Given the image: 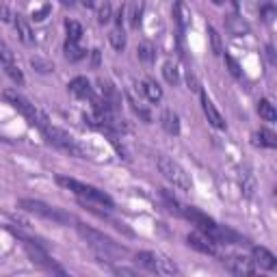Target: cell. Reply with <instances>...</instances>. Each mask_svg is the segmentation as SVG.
<instances>
[{
    "instance_id": "obj_1",
    "label": "cell",
    "mask_w": 277,
    "mask_h": 277,
    "mask_svg": "<svg viewBox=\"0 0 277 277\" xmlns=\"http://www.w3.org/2000/svg\"><path fill=\"white\" fill-rule=\"evenodd\" d=\"M37 126L39 130H42V134L46 137V141L50 145H54V148H59V149H63V152H67V154H72V156H76V158H87L83 152V148L74 141L72 134H67L65 130L61 128H57V126H50L48 124V117L43 113H39V117H37Z\"/></svg>"
},
{
    "instance_id": "obj_2",
    "label": "cell",
    "mask_w": 277,
    "mask_h": 277,
    "mask_svg": "<svg viewBox=\"0 0 277 277\" xmlns=\"http://www.w3.org/2000/svg\"><path fill=\"white\" fill-rule=\"evenodd\" d=\"M76 228H78V234L89 243V247H93V249L98 251V256H107V258H110V256L124 254L126 251L122 245H117L110 236L104 234V232H98V230L89 228V225H85V223H78Z\"/></svg>"
},
{
    "instance_id": "obj_3",
    "label": "cell",
    "mask_w": 277,
    "mask_h": 277,
    "mask_svg": "<svg viewBox=\"0 0 277 277\" xmlns=\"http://www.w3.org/2000/svg\"><path fill=\"white\" fill-rule=\"evenodd\" d=\"M156 167H158V171L163 173V178L173 184L175 189H180V191H191L193 189L191 175L186 173L175 160L167 158V156H158V158H156Z\"/></svg>"
},
{
    "instance_id": "obj_4",
    "label": "cell",
    "mask_w": 277,
    "mask_h": 277,
    "mask_svg": "<svg viewBox=\"0 0 277 277\" xmlns=\"http://www.w3.org/2000/svg\"><path fill=\"white\" fill-rule=\"evenodd\" d=\"M57 182L61 184L63 189H67V191H72V193L80 195V197H87V199H91V201H98V204L107 206V208H113V199H110L108 195L104 193V191L95 189V186L83 184V182H78V180H74V178H63V175H59Z\"/></svg>"
},
{
    "instance_id": "obj_5",
    "label": "cell",
    "mask_w": 277,
    "mask_h": 277,
    "mask_svg": "<svg viewBox=\"0 0 277 277\" xmlns=\"http://www.w3.org/2000/svg\"><path fill=\"white\" fill-rule=\"evenodd\" d=\"M20 208L26 210V213H31V214L42 216V219L57 221V223H69V219H72L69 214H65V213H61V210L52 208V206L43 204V201H39V199H20Z\"/></svg>"
},
{
    "instance_id": "obj_6",
    "label": "cell",
    "mask_w": 277,
    "mask_h": 277,
    "mask_svg": "<svg viewBox=\"0 0 277 277\" xmlns=\"http://www.w3.org/2000/svg\"><path fill=\"white\" fill-rule=\"evenodd\" d=\"M2 98L7 100L9 104H11L13 108L18 110V113H22L24 117H26V122L28 124H37V117H39V110L35 108V104H31L26 98H24L22 93H18V91H13V89H4L2 91Z\"/></svg>"
},
{
    "instance_id": "obj_7",
    "label": "cell",
    "mask_w": 277,
    "mask_h": 277,
    "mask_svg": "<svg viewBox=\"0 0 277 277\" xmlns=\"http://www.w3.org/2000/svg\"><path fill=\"white\" fill-rule=\"evenodd\" d=\"M180 214H184L186 219L191 221V223L197 225V228H199L201 232H206L208 236H213V234H214L216 223H214L213 219H210L208 214L201 213V210H197V208H182V210H180Z\"/></svg>"
},
{
    "instance_id": "obj_8",
    "label": "cell",
    "mask_w": 277,
    "mask_h": 277,
    "mask_svg": "<svg viewBox=\"0 0 277 277\" xmlns=\"http://www.w3.org/2000/svg\"><path fill=\"white\" fill-rule=\"evenodd\" d=\"M186 243L193 247L195 251H199V254H206V256H214L216 254L214 240L210 238L206 232H191V234L186 236Z\"/></svg>"
},
{
    "instance_id": "obj_9",
    "label": "cell",
    "mask_w": 277,
    "mask_h": 277,
    "mask_svg": "<svg viewBox=\"0 0 277 277\" xmlns=\"http://www.w3.org/2000/svg\"><path fill=\"white\" fill-rule=\"evenodd\" d=\"M223 264L228 266L234 275H254L256 273L254 260L245 258V256H230V258L223 260Z\"/></svg>"
},
{
    "instance_id": "obj_10",
    "label": "cell",
    "mask_w": 277,
    "mask_h": 277,
    "mask_svg": "<svg viewBox=\"0 0 277 277\" xmlns=\"http://www.w3.org/2000/svg\"><path fill=\"white\" fill-rule=\"evenodd\" d=\"M201 108H204V115L208 117V122L219 130H225V119L221 117V113L216 110V107L213 104V100L208 98L206 93H201Z\"/></svg>"
},
{
    "instance_id": "obj_11",
    "label": "cell",
    "mask_w": 277,
    "mask_h": 277,
    "mask_svg": "<svg viewBox=\"0 0 277 277\" xmlns=\"http://www.w3.org/2000/svg\"><path fill=\"white\" fill-rule=\"evenodd\" d=\"M254 262L260 266V269H266V271L277 269V258L266 249V247H254Z\"/></svg>"
},
{
    "instance_id": "obj_12",
    "label": "cell",
    "mask_w": 277,
    "mask_h": 277,
    "mask_svg": "<svg viewBox=\"0 0 277 277\" xmlns=\"http://www.w3.org/2000/svg\"><path fill=\"white\" fill-rule=\"evenodd\" d=\"M69 91L74 95H78V98H93V91H91V85H89V80L85 76H76L74 80H69Z\"/></svg>"
},
{
    "instance_id": "obj_13",
    "label": "cell",
    "mask_w": 277,
    "mask_h": 277,
    "mask_svg": "<svg viewBox=\"0 0 277 277\" xmlns=\"http://www.w3.org/2000/svg\"><path fill=\"white\" fill-rule=\"evenodd\" d=\"M160 124H163V128L167 130L169 134H178L180 132V117L173 113V110H163V115H160Z\"/></svg>"
},
{
    "instance_id": "obj_14",
    "label": "cell",
    "mask_w": 277,
    "mask_h": 277,
    "mask_svg": "<svg viewBox=\"0 0 277 277\" xmlns=\"http://www.w3.org/2000/svg\"><path fill=\"white\" fill-rule=\"evenodd\" d=\"M137 264L143 266V269H148V271H152V273H158V256L152 254V251H139Z\"/></svg>"
},
{
    "instance_id": "obj_15",
    "label": "cell",
    "mask_w": 277,
    "mask_h": 277,
    "mask_svg": "<svg viewBox=\"0 0 277 277\" xmlns=\"http://www.w3.org/2000/svg\"><path fill=\"white\" fill-rule=\"evenodd\" d=\"M143 93L148 95L149 102H160L163 100V89H160V85L156 83V80H143Z\"/></svg>"
},
{
    "instance_id": "obj_16",
    "label": "cell",
    "mask_w": 277,
    "mask_h": 277,
    "mask_svg": "<svg viewBox=\"0 0 277 277\" xmlns=\"http://www.w3.org/2000/svg\"><path fill=\"white\" fill-rule=\"evenodd\" d=\"M100 89H102V95L104 100H108L110 104H113L115 108L119 107V102H122V98H119V91L113 87V85L108 83V80H100Z\"/></svg>"
},
{
    "instance_id": "obj_17",
    "label": "cell",
    "mask_w": 277,
    "mask_h": 277,
    "mask_svg": "<svg viewBox=\"0 0 277 277\" xmlns=\"http://www.w3.org/2000/svg\"><path fill=\"white\" fill-rule=\"evenodd\" d=\"M258 113H260V117L264 119V122H275L277 119V110L266 98H262L258 102Z\"/></svg>"
},
{
    "instance_id": "obj_18",
    "label": "cell",
    "mask_w": 277,
    "mask_h": 277,
    "mask_svg": "<svg viewBox=\"0 0 277 277\" xmlns=\"http://www.w3.org/2000/svg\"><path fill=\"white\" fill-rule=\"evenodd\" d=\"M173 18L178 20L180 26H186V24L191 22V11L186 9V4L182 2V0H175V9H173Z\"/></svg>"
},
{
    "instance_id": "obj_19",
    "label": "cell",
    "mask_w": 277,
    "mask_h": 277,
    "mask_svg": "<svg viewBox=\"0 0 277 277\" xmlns=\"http://www.w3.org/2000/svg\"><path fill=\"white\" fill-rule=\"evenodd\" d=\"M65 57H67L72 63H76V61H80V59L85 57V50L78 48V42L67 39V42H65Z\"/></svg>"
},
{
    "instance_id": "obj_20",
    "label": "cell",
    "mask_w": 277,
    "mask_h": 277,
    "mask_svg": "<svg viewBox=\"0 0 277 277\" xmlns=\"http://www.w3.org/2000/svg\"><path fill=\"white\" fill-rule=\"evenodd\" d=\"M16 28H18L20 39H22L24 43H31V42H33V31H31L28 22H26V20H24L22 16H18V18H16Z\"/></svg>"
},
{
    "instance_id": "obj_21",
    "label": "cell",
    "mask_w": 277,
    "mask_h": 277,
    "mask_svg": "<svg viewBox=\"0 0 277 277\" xmlns=\"http://www.w3.org/2000/svg\"><path fill=\"white\" fill-rule=\"evenodd\" d=\"M158 273L160 275H178L180 269L175 266L173 260L165 258V256H158Z\"/></svg>"
},
{
    "instance_id": "obj_22",
    "label": "cell",
    "mask_w": 277,
    "mask_h": 277,
    "mask_svg": "<svg viewBox=\"0 0 277 277\" xmlns=\"http://www.w3.org/2000/svg\"><path fill=\"white\" fill-rule=\"evenodd\" d=\"M256 143H260V145H266V148H277V137L271 130H266V128H262L260 132H256Z\"/></svg>"
},
{
    "instance_id": "obj_23",
    "label": "cell",
    "mask_w": 277,
    "mask_h": 277,
    "mask_svg": "<svg viewBox=\"0 0 277 277\" xmlns=\"http://www.w3.org/2000/svg\"><path fill=\"white\" fill-rule=\"evenodd\" d=\"M31 65H33L35 72H39V74H50V72H54L52 61H48V59H43V57H33V59H31Z\"/></svg>"
},
{
    "instance_id": "obj_24",
    "label": "cell",
    "mask_w": 277,
    "mask_h": 277,
    "mask_svg": "<svg viewBox=\"0 0 277 277\" xmlns=\"http://www.w3.org/2000/svg\"><path fill=\"white\" fill-rule=\"evenodd\" d=\"M137 52H139V59H141V61H143L145 65H152V63H154L156 52H154V48L149 46V43H141V46L137 48Z\"/></svg>"
},
{
    "instance_id": "obj_25",
    "label": "cell",
    "mask_w": 277,
    "mask_h": 277,
    "mask_svg": "<svg viewBox=\"0 0 277 277\" xmlns=\"http://www.w3.org/2000/svg\"><path fill=\"white\" fill-rule=\"evenodd\" d=\"M65 28H67V39H72V42H80V37H83V26H80L78 22H74V20H65Z\"/></svg>"
},
{
    "instance_id": "obj_26",
    "label": "cell",
    "mask_w": 277,
    "mask_h": 277,
    "mask_svg": "<svg viewBox=\"0 0 277 277\" xmlns=\"http://www.w3.org/2000/svg\"><path fill=\"white\" fill-rule=\"evenodd\" d=\"M225 24H228V28H230V33H232V35H243V33L249 31V28H247V24L243 22V20H238L236 16H230Z\"/></svg>"
},
{
    "instance_id": "obj_27",
    "label": "cell",
    "mask_w": 277,
    "mask_h": 277,
    "mask_svg": "<svg viewBox=\"0 0 277 277\" xmlns=\"http://www.w3.org/2000/svg\"><path fill=\"white\" fill-rule=\"evenodd\" d=\"M163 76H165V80H167L169 85H178V80H180V76H178V67H175L171 61H167L163 65Z\"/></svg>"
},
{
    "instance_id": "obj_28",
    "label": "cell",
    "mask_w": 277,
    "mask_h": 277,
    "mask_svg": "<svg viewBox=\"0 0 277 277\" xmlns=\"http://www.w3.org/2000/svg\"><path fill=\"white\" fill-rule=\"evenodd\" d=\"M208 37H210V43H213V52L223 54V42H221V35L216 33L214 26H208Z\"/></svg>"
},
{
    "instance_id": "obj_29",
    "label": "cell",
    "mask_w": 277,
    "mask_h": 277,
    "mask_svg": "<svg viewBox=\"0 0 277 277\" xmlns=\"http://www.w3.org/2000/svg\"><path fill=\"white\" fill-rule=\"evenodd\" d=\"M108 39H110V43H113V48L119 50V52H122V50L126 48V35H124V31H119V28L110 33Z\"/></svg>"
},
{
    "instance_id": "obj_30",
    "label": "cell",
    "mask_w": 277,
    "mask_h": 277,
    "mask_svg": "<svg viewBox=\"0 0 277 277\" xmlns=\"http://www.w3.org/2000/svg\"><path fill=\"white\" fill-rule=\"evenodd\" d=\"M130 24H132L134 28L141 24V2L139 0H132V2H130Z\"/></svg>"
},
{
    "instance_id": "obj_31",
    "label": "cell",
    "mask_w": 277,
    "mask_h": 277,
    "mask_svg": "<svg viewBox=\"0 0 277 277\" xmlns=\"http://www.w3.org/2000/svg\"><path fill=\"white\" fill-rule=\"evenodd\" d=\"M110 13H113V9H110V2H108V0H104V2L100 4V9H98V22H100V24H108Z\"/></svg>"
},
{
    "instance_id": "obj_32",
    "label": "cell",
    "mask_w": 277,
    "mask_h": 277,
    "mask_svg": "<svg viewBox=\"0 0 277 277\" xmlns=\"http://www.w3.org/2000/svg\"><path fill=\"white\" fill-rule=\"evenodd\" d=\"M4 72L9 74V76L13 78V83H18V85H24V74L20 72V67L16 63H9V65H4Z\"/></svg>"
},
{
    "instance_id": "obj_33",
    "label": "cell",
    "mask_w": 277,
    "mask_h": 277,
    "mask_svg": "<svg viewBox=\"0 0 277 277\" xmlns=\"http://www.w3.org/2000/svg\"><path fill=\"white\" fill-rule=\"evenodd\" d=\"M0 61H2V65L16 63V61H13V52H11V50H9L7 46H4L2 42H0Z\"/></svg>"
},
{
    "instance_id": "obj_34",
    "label": "cell",
    "mask_w": 277,
    "mask_h": 277,
    "mask_svg": "<svg viewBox=\"0 0 277 277\" xmlns=\"http://www.w3.org/2000/svg\"><path fill=\"white\" fill-rule=\"evenodd\" d=\"M243 191H245V197H251V195H254V189H256V182H254V178H251V175H245L243 178Z\"/></svg>"
},
{
    "instance_id": "obj_35",
    "label": "cell",
    "mask_w": 277,
    "mask_h": 277,
    "mask_svg": "<svg viewBox=\"0 0 277 277\" xmlns=\"http://www.w3.org/2000/svg\"><path fill=\"white\" fill-rule=\"evenodd\" d=\"M225 63H228V67H230L232 76L238 78V76H240V65L236 63V59H234V57H230V54H225Z\"/></svg>"
},
{
    "instance_id": "obj_36",
    "label": "cell",
    "mask_w": 277,
    "mask_h": 277,
    "mask_svg": "<svg viewBox=\"0 0 277 277\" xmlns=\"http://www.w3.org/2000/svg\"><path fill=\"white\" fill-rule=\"evenodd\" d=\"M186 83H189V89L191 91H199V80H197V76H195L193 72H186Z\"/></svg>"
},
{
    "instance_id": "obj_37",
    "label": "cell",
    "mask_w": 277,
    "mask_h": 277,
    "mask_svg": "<svg viewBox=\"0 0 277 277\" xmlns=\"http://www.w3.org/2000/svg\"><path fill=\"white\" fill-rule=\"evenodd\" d=\"M50 13V4H46V7L42 9V11H37V13H33V20L35 22H43V20H46V16Z\"/></svg>"
},
{
    "instance_id": "obj_38",
    "label": "cell",
    "mask_w": 277,
    "mask_h": 277,
    "mask_svg": "<svg viewBox=\"0 0 277 277\" xmlns=\"http://www.w3.org/2000/svg\"><path fill=\"white\" fill-rule=\"evenodd\" d=\"M0 20H2V22H9V20H11V13H9L7 4H0Z\"/></svg>"
},
{
    "instance_id": "obj_39",
    "label": "cell",
    "mask_w": 277,
    "mask_h": 277,
    "mask_svg": "<svg viewBox=\"0 0 277 277\" xmlns=\"http://www.w3.org/2000/svg\"><path fill=\"white\" fill-rule=\"evenodd\" d=\"M91 65H93V67H98V65H100V50H93V52H91Z\"/></svg>"
},
{
    "instance_id": "obj_40",
    "label": "cell",
    "mask_w": 277,
    "mask_h": 277,
    "mask_svg": "<svg viewBox=\"0 0 277 277\" xmlns=\"http://www.w3.org/2000/svg\"><path fill=\"white\" fill-rule=\"evenodd\" d=\"M115 273L117 275H137L132 269H115Z\"/></svg>"
},
{
    "instance_id": "obj_41",
    "label": "cell",
    "mask_w": 277,
    "mask_h": 277,
    "mask_svg": "<svg viewBox=\"0 0 277 277\" xmlns=\"http://www.w3.org/2000/svg\"><path fill=\"white\" fill-rule=\"evenodd\" d=\"M266 57H269L271 63H275V52H273V46H266Z\"/></svg>"
},
{
    "instance_id": "obj_42",
    "label": "cell",
    "mask_w": 277,
    "mask_h": 277,
    "mask_svg": "<svg viewBox=\"0 0 277 277\" xmlns=\"http://www.w3.org/2000/svg\"><path fill=\"white\" fill-rule=\"evenodd\" d=\"M83 4H85V7H87V9H91L95 2H93V0H83Z\"/></svg>"
},
{
    "instance_id": "obj_43",
    "label": "cell",
    "mask_w": 277,
    "mask_h": 277,
    "mask_svg": "<svg viewBox=\"0 0 277 277\" xmlns=\"http://www.w3.org/2000/svg\"><path fill=\"white\" fill-rule=\"evenodd\" d=\"M63 4H74V0H61Z\"/></svg>"
},
{
    "instance_id": "obj_44",
    "label": "cell",
    "mask_w": 277,
    "mask_h": 277,
    "mask_svg": "<svg viewBox=\"0 0 277 277\" xmlns=\"http://www.w3.org/2000/svg\"><path fill=\"white\" fill-rule=\"evenodd\" d=\"M213 2H214V4H223L225 0H213Z\"/></svg>"
}]
</instances>
